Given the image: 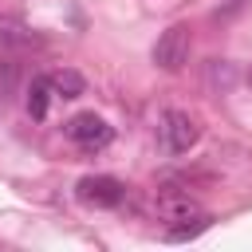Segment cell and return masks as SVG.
<instances>
[{"label":"cell","mask_w":252,"mask_h":252,"mask_svg":"<svg viewBox=\"0 0 252 252\" xmlns=\"http://www.w3.org/2000/svg\"><path fill=\"white\" fill-rule=\"evenodd\" d=\"M189 47H193L189 24H169V28L158 35V43H154V63H158L161 71H181V67L189 63Z\"/></svg>","instance_id":"1"},{"label":"cell","mask_w":252,"mask_h":252,"mask_svg":"<svg viewBox=\"0 0 252 252\" xmlns=\"http://www.w3.org/2000/svg\"><path fill=\"white\" fill-rule=\"evenodd\" d=\"M161 142L169 154H189L201 142V122L189 110H165L161 118Z\"/></svg>","instance_id":"2"},{"label":"cell","mask_w":252,"mask_h":252,"mask_svg":"<svg viewBox=\"0 0 252 252\" xmlns=\"http://www.w3.org/2000/svg\"><path fill=\"white\" fill-rule=\"evenodd\" d=\"M67 138H71L79 150L94 154V150H106V146L114 142V130L106 126V118H98L94 110H87V114H75V118L67 122Z\"/></svg>","instance_id":"3"},{"label":"cell","mask_w":252,"mask_h":252,"mask_svg":"<svg viewBox=\"0 0 252 252\" xmlns=\"http://www.w3.org/2000/svg\"><path fill=\"white\" fill-rule=\"evenodd\" d=\"M75 193H79V201H83V205L114 209V205H122L126 185H122L118 177H110V173H91V177H83V181L75 185Z\"/></svg>","instance_id":"4"},{"label":"cell","mask_w":252,"mask_h":252,"mask_svg":"<svg viewBox=\"0 0 252 252\" xmlns=\"http://www.w3.org/2000/svg\"><path fill=\"white\" fill-rule=\"evenodd\" d=\"M205 209L189 189H161L158 193V217L165 224H181V220H197Z\"/></svg>","instance_id":"5"},{"label":"cell","mask_w":252,"mask_h":252,"mask_svg":"<svg viewBox=\"0 0 252 252\" xmlns=\"http://www.w3.org/2000/svg\"><path fill=\"white\" fill-rule=\"evenodd\" d=\"M47 83H51V94H55V98H79V94L87 91V79H83L75 67H59V71H51Z\"/></svg>","instance_id":"6"},{"label":"cell","mask_w":252,"mask_h":252,"mask_svg":"<svg viewBox=\"0 0 252 252\" xmlns=\"http://www.w3.org/2000/svg\"><path fill=\"white\" fill-rule=\"evenodd\" d=\"M47 102H51V83H47V75H39L28 87V114L32 118H47Z\"/></svg>","instance_id":"7"},{"label":"cell","mask_w":252,"mask_h":252,"mask_svg":"<svg viewBox=\"0 0 252 252\" xmlns=\"http://www.w3.org/2000/svg\"><path fill=\"white\" fill-rule=\"evenodd\" d=\"M209 220H213V217H209V213H201L193 224H189V220H181V224H169L165 240H193V236H201V232L209 228Z\"/></svg>","instance_id":"8"},{"label":"cell","mask_w":252,"mask_h":252,"mask_svg":"<svg viewBox=\"0 0 252 252\" xmlns=\"http://www.w3.org/2000/svg\"><path fill=\"white\" fill-rule=\"evenodd\" d=\"M0 43H12V47L32 43V32H28L20 20H0Z\"/></svg>","instance_id":"9"},{"label":"cell","mask_w":252,"mask_h":252,"mask_svg":"<svg viewBox=\"0 0 252 252\" xmlns=\"http://www.w3.org/2000/svg\"><path fill=\"white\" fill-rule=\"evenodd\" d=\"M16 79H20L16 63H0V106H4V102H8V94L16 91Z\"/></svg>","instance_id":"10"},{"label":"cell","mask_w":252,"mask_h":252,"mask_svg":"<svg viewBox=\"0 0 252 252\" xmlns=\"http://www.w3.org/2000/svg\"><path fill=\"white\" fill-rule=\"evenodd\" d=\"M248 87H252V71H248Z\"/></svg>","instance_id":"11"}]
</instances>
